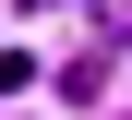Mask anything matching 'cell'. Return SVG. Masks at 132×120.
<instances>
[{
	"label": "cell",
	"instance_id": "cell-1",
	"mask_svg": "<svg viewBox=\"0 0 132 120\" xmlns=\"http://www.w3.org/2000/svg\"><path fill=\"white\" fill-rule=\"evenodd\" d=\"M36 84V60H24V48H0V96H24Z\"/></svg>",
	"mask_w": 132,
	"mask_h": 120
}]
</instances>
